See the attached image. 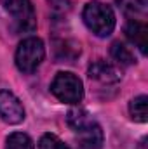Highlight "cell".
<instances>
[{
	"instance_id": "5b68a950",
	"label": "cell",
	"mask_w": 148,
	"mask_h": 149,
	"mask_svg": "<svg viewBox=\"0 0 148 149\" xmlns=\"http://www.w3.org/2000/svg\"><path fill=\"white\" fill-rule=\"evenodd\" d=\"M45 57L44 42L37 37L25 38L16 49V66L21 73H33Z\"/></svg>"
},
{
	"instance_id": "3957f363",
	"label": "cell",
	"mask_w": 148,
	"mask_h": 149,
	"mask_svg": "<svg viewBox=\"0 0 148 149\" xmlns=\"http://www.w3.org/2000/svg\"><path fill=\"white\" fill-rule=\"evenodd\" d=\"M2 5L11 16L16 33H30L37 28V14L32 0H2Z\"/></svg>"
},
{
	"instance_id": "9c48e42d",
	"label": "cell",
	"mask_w": 148,
	"mask_h": 149,
	"mask_svg": "<svg viewBox=\"0 0 148 149\" xmlns=\"http://www.w3.org/2000/svg\"><path fill=\"white\" fill-rule=\"evenodd\" d=\"M129 113L134 121L145 123L148 120V97L147 95H138L129 102Z\"/></svg>"
},
{
	"instance_id": "8fae6325",
	"label": "cell",
	"mask_w": 148,
	"mask_h": 149,
	"mask_svg": "<svg viewBox=\"0 0 148 149\" xmlns=\"http://www.w3.org/2000/svg\"><path fill=\"white\" fill-rule=\"evenodd\" d=\"M5 149H35V144L30 139V135H26L23 132H14L7 137Z\"/></svg>"
},
{
	"instance_id": "52a82bcc",
	"label": "cell",
	"mask_w": 148,
	"mask_h": 149,
	"mask_svg": "<svg viewBox=\"0 0 148 149\" xmlns=\"http://www.w3.org/2000/svg\"><path fill=\"white\" fill-rule=\"evenodd\" d=\"M87 74H89L91 81H96V83H99V85H103V87L115 85V83H118L120 78H122L120 71H118L113 64L103 61V59H98V61L91 63V66H89V70H87Z\"/></svg>"
},
{
	"instance_id": "6da1fadb",
	"label": "cell",
	"mask_w": 148,
	"mask_h": 149,
	"mask_svg": "<svg viewBox=\"0 0 148 149\" xmlns=\"http://www.w3.org/2000/svg\"><path fill=\"white\" fill-rule=\"evenodd\" d=\"M68 127L73 130L80 146L84 149H101L103 146V130L96 120H92L89 114L82 109H73L66 116Z\"/></svg>"
},
{
	"instance_id": "ba28073f",
	"label": "cell",
	"mask_w": 148,
	"mask_h": 149,
	"mask_svg": "<svg viewBox=\"0 0 148 149\" xmlns=\"http://www.w3.org/2000/svg\"><path fill=\"white\" fill-rule=\"evenodd\" d=\"M125 37L129 38V42L132 45H136L140 49V52L145 56L147 54V47H148V28L145 23L131 19L125 24Z\"/></svg>"
},
{
	"instance_id": "7c38bea8",
	"label": "cell",
	"mask_w": 148,
	"mask_h": 149,
	"mask_svg": "<svg viewBox=\"0 0 148 149\" xmlns=\"http://www.w3.org/2000/svg\"><path fill=\"white\" fill-rule=\"evenodd\" d=\"M38 149H72L54 134H44L38 141Z\"/></svg>"
},
{
	"instance_id": "7a4b0ae2",
	"label": "cell",
	"mask_w": 148,
	"mask_h": 149,
	"mask_svg": "<svg viewBox=\"0 0 148 149\" xmlns=\"http://www.w3.org/2000/svg\"><path fill=\"white\" fill-rule=\"evenodd\" d=\"M82 19L96 37L105 38L115 30V14L111 7L99 0H92L84 7Z\"/></svg>"
},
{
	"instance_id": "8992f818",
	"label": "cell",
	"mask_w": 148,
	"mask_h": 149,
	"mask_svg": "<svg viewBox=\"0 0 148 149\" xmlns=\"http://www.w3.org/2000/svg\"><path fill=\"white\" fill-rule=\"evenodd\" d=\"M0 118L9 125H18L25 120V108L11 90H0Z\"/></svg>"
},
{
	"instance_id": "30bf717a",
	"label": "cell",
	"mask_w": 148,
	"mask_h": 149,
	"mask_svg": "<svg viewBox=\"0 0 148 149\" xmlns=\"http://www.w3.org/2000/svg\"><path fill=\"white\" fill-rule=\"evenodd\" d=\"M110 54H111V57H113L117 63H120V64L129 66V64H134V63H136L132 52H131L129 47H125L122 42H113V43H111Z\"/></svg>"
},
{
	"instance_id": "277c9868",
	"label": "cell",
	"mask_w": 148,
	"mask_h": 149,
	"mask_svg": "<svg viewBox=\"0 0 148 149\" xmlns=\"http://www.w3.org/2000/svg\"><path fill=\"white\" fill-rule=\"evenodd\" d=\"M52 95L65 104H78L84 99V85L77 74L70 71H61L51 81Z\"/></svg>"
}]
</instances>
